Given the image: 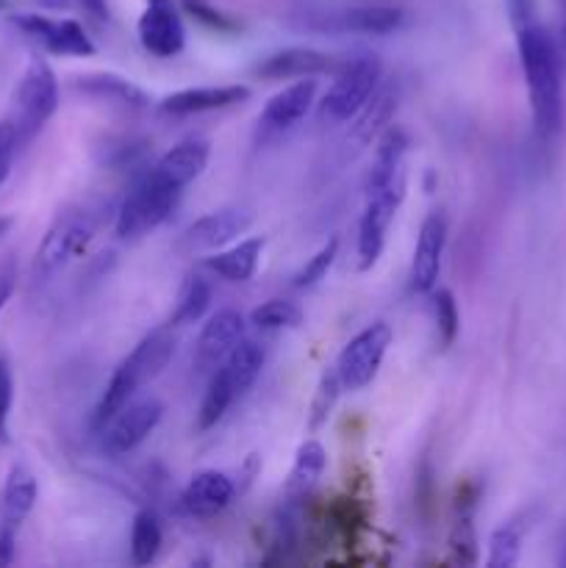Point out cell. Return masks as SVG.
<instances>
[{
    "label": "cell",
    "mask_w": 566,
    "mask_h": 568,
    "mask_svg": "<svg viewBox=\"0 0 566 568\" xmlns=\"http://www.w3.org/2000/svg\"><path fill=\"white\" fill-rule=\"evenodd\" d=\"M511 26L516 33L522 75H525L527 98H530L533 122L544 139L555 136L560 128V64L553 33L538 20L533 0H508Z\"/></svg>",
    "instance_id": "6da1fadb"
},
{
    "label": "cell",
    "mask_w": 566,
    "mask_h": 568,
    "mask_svg": "<svg viewBox=\"0 0 566 568\" xmlns=\"http://www.w3.org/2000/svg\"><path fill=\"white\" fill-rule=\"evenodd\" d=\"M172 327H161V331L148 333L125 358L114 369V375L105 383V392L100 394V403L92 414L94 430H103L109 419H114L150 381L161 375L170 364L172 353H175V338H172Z\"/></svg>",
    "instance_id": "7a4b0ae2"
},
{
    "label": "cell",
    "mask_w": 566,
    "mask_h": 568,
    "mask_svg": "<svg viewBox=\"0 0 566 568\" xmlns=\"http://www.w3.org/2000/svg\"><path fill=\"white\" fill-rule=\"evenodd\" d=\"M297 17L305 31L386 37L403 26L405 9L394 0H327L305 6Z\"/></svg>",
    "instance_id": "3957f363"
},
{
    "label": "cell",
    "mask_w": 566,
    "mask_h": 568,
    "mask_svg": "<svg viewBox=\"0 0 566 568\" xmlns=\"http://www.w3.org/2000/svg\"><path fill=\"white\" fill-rule=\"evenodd\" d=\"M181 194V189L166 183L153 166L144 170L142 175L131 183L128 194L122 197L120 209H117V236L137 239L155 231V227H161L170 220L172 211H175Z\"/></svg>",
    "instance_id": "277c9868"
},
{
    "label": "cell",
    "mask_w": 566,
    "mask_h": 568,
    "mask_svg": "<svg viewBox=\"0 0 566 568\" xmlns=\"http://www.w3.org/2000/svg\"><path fill=\"white\" fill-rule=\"evenodd\" d=\"M94 233H98V222L87 211H67V214L55 216V222L39 242L37 255H33L37 281H50L61 270H67L72 261L87 255V250L94 242Z\"/></svg>",
    "instance_id": "5b68a950"
},
{
    "label": "cell",
    "mask_w": 566,
    "mask_h": 568,
    "mask_svg": "<svg viewBox=\"0 0 566 568\" xmlns=\"http://www.w3.org/2000/svg\"><path fill=\"white\" fill-rule=\"evenodd\" d=\"M381 78L383 67L375 55H355V59L342 61V67L336 70V81L322 98L320 114L327 122L355 120L364 105L375 98Z\"/></svg>",
    "instance_id": "8992f818"
},
{
    "label": "cell",
    "mask_w": 566,
    "mask_h": 568,
    "mask_svg": "<svg viewBox=\"0 0 566 568\" xmlns=\"http://www.w3.org/2000/svg\"><path fill=\"white\" fill-rule=\"evenodd\" d=\"M55 109H59V81H55V72L50 70L48 61L33 55L14 89V116H11V122H14L20 144L31 142L48 125Z\"/></svg>",
    "instance_id": "52a82bcc"
},
{
    "label": "cell",
    "mask_w": 566,
    "mask_h": 568,
    "mask_svg": "<svg viewBox=\"0 0 566 568\" xmlns=\"http://www.w3.org/2000/svg\"><path fill=\"white\" fill-rule=\"evenodd\" d=\"M405 200V175L383 183V186L366 189L364 214L358 222V266L372 270L386 247V233L397 216Z\"/></svg>",
    "instance_id": "ba28073f"
},
{
    "label": "cell",
    "mask_w": 566,
    "mask_h": 568,
    "mask_svg": "<svg viewBox=\"0 0 566 568\" xmlns=\"http://www.w3.org/2000/svg\"><path fill=\"white\" fill-rule=\"evenodd\" d=\"M392 327L386 322H372L364 331L355 333L344 349L338 353L336 375L342 381L344 392H361L370 386L381 372L383 358H386L388 347H392Z\"/></svg>",
    "instance_id": "9c48e42d"
},
{
    "label": "cell",
    "mask_w": 566,
    "mask_h": 568,
    "mask_svg": "<svg viewBox=\"0 0 566 568\" xmlns=\"http://www.w3.org/2000/svg\"><path fill=\"white\" fill-rule=\"evenodd\" d=\"M316 89L320 87H316L314 78H297L294 83L283 87L281 92L272 94L264 109H261L259 125H255L261 142H272V139H281L289 131H294L314 105Z\"/></svg>",
    "instance_id": "30bf717a"
},
{
    "label": "cell",
    "mask_w": 566,
    "mask_h": 568,
    "mask_svg": "<svg viewBox=\"0 0 566 568\" xmlns=\"http://www.w3.org/2000/svg\"><path fill=\"white\" fill-rule=\"evenodd\" d=\"M137 33L142 48L155 59H172L186 44L181 3L178 0H148L139 14Z\"/></svg>",
    "instance_id": "8fae6325"
},
{
    "label": "cell",
    "mask_w": 566,
    "mask_h": 568,
    "mask_svg": "<svg viewBox=\"0 0 566 568\" xmlns=\"http://www.w3.org/2000/svg\"><path fill=\"white\" fill-rule=\"evenodd\" d=\"M17 28L28 39L44 48L53 55H72V59H87L94 55V42L89 39L87 28L78 20H53L42 14H14L11 17Z\"/></svg>",
    "instance_id": "7c38bea8"
},
{
    "label": "cell",
    "mask_w": 566,
    "mask_h": 568,
    "mask_svg": "<svg viewBox=\"0 0 566 568\" xmlns=\"http://www.w3.org/2000/svg\"><path fill=\"white\" fill-rule=\"evenodd\" d=\"M161 416H164V405L155 397L131 399L109 425L100 430L103 436V453L109 455H128L159 427Z\"/></svg>",
    "instance_id": "4fadbf2b"
},
{
    "label": "cell",
    "mask_w": 566,
    "mask_h": 568,
    "mask_svg": "<svg viewBox=\"0 0 566 568\" xmlns=\"http://www.w3.org/2000/svg\"><path fill=\"white\" fill-rule=\"evenodd\" d=\"M253 225V214L247 209H220L211 214L194 220L186 231L181 233L178 247L183 253H216V250L228 247L236 242L239 236L250 231Z\"/></svg>",
    "instance_id": "5bb4252c"
},
{
    "label": "cell",
    "mask_w": 566,
    "mask_h": 568,
    "mask_svg": "<svg viewBox=\"0 0 566 568\" xmlns=\"http://www.w3.org/2000/svg\"><path fill=\"white\" fill-rule=\"evenodd\" d=\"M444 244H447V222L438 211H433L422 222L414 255H411L408 288L414 294H427L436 288L438 275H442Z\"/></svg>",
    "instance_id": "9a60e30c"
},
{
    "label": "cell",
    "mask_w": 566,
    "mask_h": 568,
    "mask_svg": "<svg viewBox=\"0 0 566 568\" xmlns=\"http://www.w3.org/2000/svg\"><path fill=\"white\" fill-rule=\"evenodd\" d=\"M236 483L231 475L216 469L198 471L178 497V510L189 519H214L236 499Z\"/></svg>",
    "instance_id": "2e32d148"
},
{
    "label": "cell",
    "mask_w": 566,
    "mask_h": 568,
    "mask_svg": "<svg viewBox=\"0 0 566 568\" xmlns=\"http://www.w3.org/2000/svg\"><path fill=\"white\" fill-rule=\"evenodd\" d=\"M250 98V89L244 83H225V87H192L181 92L166 94L159 103V114L164 116H192L209 114V111L231 109Z\"/></svg>",
    "instance_id": "e0dca14e"
},
{
    "label": "cell",
    "mask_w": 566,
    "mask_h": 568,
    "mask_svg": "<svg viewBox=\"0 0 566 568\" xmlns=\"http://www.w3.org/2000/svg\"><path fill=\"white\" fill-rule=\"evenodd\" d=\"M244 338V320L239 311H216L209 322L203 325L198 338V355H194V364L200 372H214L228 355L233 353L239 342Z\"/></svg>",
    "instance_id": "ac0fdd59"
},
{
    "label": "cell",
    "mask_w": 566,
    "mask_h": 568,
    "mask_svg": "<svg viewBox=\"0 0 566 568\" xmlns=\"http://www.w3.org/2000/svg\"><path fill=\"white\" fill-rule=\"evenodd\" d=\"M338 61L333 55L322 53L316 48H286L277 50V53L266 55L255 72L261 78H270V81H297V78H316L322 72H336Z\"/></svg>",
    "instance_id": "d6986e66"
},
{
    "label": "cell",
    "mask_w": 566,
    "mask_h": 568,
    "mask_svg": "<svg viewBox=\"0 0 566 568\" xmlns=\"http://www.w3.org/2000/svg\"><path fill=\"white\" fill-rule=\"evenodd\" d=\"M327 466V453L316 438H309V442L300 444L297 455H294L292 471H289L286 488H283V508L294 510L305 503V499L314 494L316 483L322 480Z\"/></svg>",
    "instance_id": "ffe728a7"
},
{
    "label": "cell",
    "mask_w": 566,
    "mask_h": 568,
    "mask_svg": "<svg viewBox=\"0 0 566 568\" xmlns=\"http://www.w3.org/2000/svg\"><path fill=\"white\" fill-rule=\"evenodd\" d=\"M39 486L33 471L26 464H14L6 471L3 488H0V525L20 530L22 521L31 516L37 505Z\"/></svg>",
    "instance_id": "44dd1931"
},
{
    "label": "cell",
    "mask_w": 566,
    "mask_h": 568,
    "mask_svg": "<svg viewBox=\"0 0 566 568\" xmlns=\"http://www.w3.org/2000/svg\"><path fill=\"white\" fill-rule=\"evenodd\" d=\"M211 148L205 139H183L175 148L166 150L159 161L153 164V170L164 178L166 183H172L175 189H186L189 183L198 181L203 175L205 164H209Z\"/></svg>",
    "instance_id": "7402d4cb"
},
{
    "label": "cell",
    "mask_w": 566,
    "mask_h": 568,
    "mask_svg": "<svg viewBox=\"0 0 566 568\" xmlns=\"http://www.w3.org/2000/svg\"><path fill=\"white\" fill-rule=\"evenodd\" d=\"M264 236H250L242 242L222 247L205 258V270L214 272L216 277L228 283H244L255 275L261 264V253H264Z\"/></svg>",
    "instance_id": "603a6c76"
},
{
    "label": "cell",
    "mask_w": 566,
    "mask_h": 568,
    "mask_svg": "<svg viewBox=\"0 0 566 568\" xmlns=\"http://www.w3.org/2000/svg\"><path fill=\"white\" fill-rule=\"evenodd\" d=\"M75 92L87 94V98H98L105 100V103L122 105V109L131 111H142L148 109V94L137 87L128 78L114 75V72H89V75H81L72 81Z\"/></svg>",
    "instance_id": "cb8c5ba5"
},
{
    "label": "cell",
    "mask_w": 566,
    "mask_h": 568,
    "mask_svg": "<svg viewBox=\"0 0 566 568\" xmlns=\"http://www.w3.org/2000/svg\"><path fill=\"white\" fill-rule=\"evenodd\" d=\"M408 133L397 125H388L386 131L381 133V139H377L375 159H372L370 178H366V189L383 186V183L405 175V155H408Z\"/></svg>",
    "instance_id": "d4e9b609"
},
{
    "label": "cell",
    "mask_w": 566,
    "mask_h": 568,
    "mask_svg": "<svg viewBox=\"0 0 566 568\" xmlns=\"http://www.w3.org/2000/svg\"><path fill=\"white\" fill-rule=\"evenodd\" d=\"M477 497H481V488L475 483H466L464 488H458V497H455V519H453V532H449V549L455 552V558L461 564H475L477 560V538H475V508Z\"/></svg>",
    "instance_id": "484cf974"
},
{
    "label": "cell",
    "mask_w": 566,
    "mask_h": 568,
    "mask_svg": "<svg viewBox=\"0 0 566 568\" xmlns=\"http://www.w3.org/2000/svg\"><path fill=\"white\" fill-rule=\"evenodd\" d=\"M239 397H242V394H239L236 383H233V377L228 375L225 366H216L209 377V388H205L203 394V403H200V414H198L200 430H211V427L220 425L222 416L228 414V408H231Z\"/></svg>",
    "instance_id": "4316f807"
},
{
    "label": "cell",
    "mask_w": 566,
    "mask_h": 568,
    "mask_svg": "<svg viewBox=\"0 0 566 568\" xmlns=\"http://www.w3.org/2000/svg\"><path fill=\"white\" fill-rule=\"evenodd\" d=\"M161 541H164V532H161V521L155 516V510L144 508L133 516L131 527V560L133 566H150L161 552Z\"/></svg>",
    "instance_id": "83f0119b"
},
{
    "label": "cell",
    "mask_w": 566,
    "mask_h": 568,
    "mask_svg": "<svg viewBox=\"0 0 566 568\" xmlns=\"http://www.w3.org/2000/svg\"><path fill=\"white\" fill-rule=\"evenodd\" d=\"M211 305V286L203 275H189L183 281L181 292H178V303L175 311L170 316V327H183V325H194L205 316Z\"/></svg>",
    "instance_id": "f1b7e54d"
},
{
    "label": "cell",
    "mask_w": 566,
    "mask_h": 568,
    "mask_svg": "<svg viewBox=\"0 0 566 568\" xmlns=\"http://www.w3.org/2000/svg\"><path fill=\"white\" fill-rule=\"evenodd\" d=\"M522 541H525V527L519 521H508V525L497 527L488 538V558L486 564L492 568H511L519 564Z\"/></svg>",
    "instance_id": "f546056e"
},
{
    "label": "cell",
    "mask_w": 566,
    "mask_h": 568,
    "mask_svg": "<svg viewBox=\"0 0 566 568\" xmlns=\"http://www.w3.org/2000/svg\"><path fill=\"white\" fill-rule=\"evenodd\" d=\"M255 327L261 331H283V327H297L303 322V308L292 300H266L250 314Z\"/></svg>",
    "instance_id": "4dcf8cb0"
},
{
    "label": "cell",
    "mask_w": 566,
    "mask_h": 568,
    "mask_svg": "<svg viewBox=\"0 0 566 568\" xmlns=\"http://www.w3.org/2000/svg\"><path fill=\"white\" fill-rule=\"evenodd\" d=\"M433 320H436V331H438V344L444 349L458 338L461 331V314H458V303H455L453 292L447 288H438L433 294Z\"/></svg>",
    "instance_id": "1f68e13d"
},
{
    "label": "cell",
    "mask_w": 566,
    "mask_h": 568,
    "mask_svg": "<svg viewBox=\"0 0 566 568\" xmlns=\"http://www.w3.org/2000/svg\"><path fill=\"white\" fill-rule=\"evenodd\" d=\"M338 247H342V242H338L336 236H333L331 242L322 244V247L316 250V253L311 255L309 261H305L303 270H300L297 275H294V288H311V286H316V283H320L322 277H325L327 272H331L333 261L338 258Z\"/></svg>",
    "instance_id": "d6a6232c"
},
{
    "label": "cell",
    "mask_w": 566,
    "mask_h": 568,
    "mask_svg": "<svg viewBox=\"0 0 566 568\" xmlns=\"http://www.w3.org/2000/svg\"><path fill=\"white\" fill-rule=\"evenodd\" d=\"M178 3H181V9L186 11V14H192L200 26L209 28V31H216V33L242 31V26H239L231 14H225L222 9H216V6L209 3V0H178Z\"/></svg>",
    "instance_id": "836d02e7"
},
{
    "label": "cell",
    "mask_w": 566,
    "mask_h": 568,
    "mask_svg": "<svg viewBox=\"0 0 566 568\" xmlns=\"http://www.w3.org/2000/svg\"><path fill=\"white\" fill-rule=\"evenodd\" d=\"M342 381H338L336 369L331 372H322L320 377V386H316V394H314V403H311V430H316V427H322L327 422V416H331L333 405H336L338 394H342Z\"/></svg>",
    "instance_id": "e575fe53"
},
{
    "label": "cell",
    "mask_w": 566,
    "mask_h": 568,
    "mask_svg": "<svg viewBox=\"0 0 566 568\" xmlns=\"http://www.w3.org/2000/svg\"><path fill=\"white\" fill-rule=\"evenodd\" d=\"M11 403H14V377L9 361L0 358V442H9Z\"/></svg>",
    "instance_id": "d590c367"
},
{
    "label": "cell",
    "mask_w": 566,
    "mask_h": 568,
    "mask_svg": "<svg viewBox=\"0 0 566 568\" xmlns=\"http://www.w3.org/2000/svg\"><path fill=\"white\" fill-rule=\"evenodd\" d=\"M17 148H20V136H17L14 122L11 120L0 122V186H3L6 178H9Z\"/></svg>",
    "instance_id": "8d00e7d4"
},
{
    "label": "cell",
    "mask_w": 566,
    "mask_h": 568,
    "mask_svg": "<svg viewBox=\"0 0 566 568\" xmlns=\"http://www.w3.org/2000/svg\"><path fill=\"white\" fill-rule=\"evenodd\" d=\"M259 471H261V458H259V455H250V458L244 460L242 466H239V475L233 477V483H236V494H239V497H242V494L247 491L250 486H253V480H255V477H259Z\"/></svg>",
    "instance_id": "74e56055"
},
{
    "label": "cell",
    "mask_w": 566,
    "mask_h": 568,
    "mask_svg": "<svg viewBox=\"0 0 566 568\" xmlns=\"http://www.w3.org/2000/svg\"><path fill=\"white\" fill-rule=\"evenodd\" d=\"M17 552V530L0 525V568L14 564Z\"/></svg>",
    "instance_id": "f35d334b"
},
{
    "label": "cell",
    "mask_w": 566,
    "mask_h": 568,
    "mask_svg": "<svg viewBox=\"0 0 566 568\" xmlns=\"http://www.w3.org/2000/svg\"><path fill=\"white\" fill-rule=\"evenodd\" d=\"M14 281H17L14 270H3V272H0V314H3L6 303H9L11 294H14Z\"/></svg>",
    "instance_id": "ab89813d"
},
{
    "label": "cell",
    "mask_w": 566,
    "mask_h": 568,
    "mask_svg": "<svg viewBox=\"0 0 566 568\" xmlns=\"http://www.w3.org/2000/svg\"><path fill=\"white\" fill-rule=\"evenodd\" d=\"M78 3H81L83 11L92 14L94 20H109V0H78Z\"/></svg>",
    "instance_id": "60d3db41"
},
{
    "label": "cell",
    "mask_w": 566,
    "mask_h": 568,
    "mask_svg": "<svg viewBox=\"0 0 566 568\" xmlns=\"http://www.w3.org/2000/svg\"><path fill=\"white\" fill-rule=\"evenodd\" d=\"M11 227H14V220H11V216H0V242H3V239L9 236Z\"/></svg>",
    "instance_id": "b9f144b4"
},
{
    "label": "cell",
    "mask_w": 566,
    "mask_h": 568,
    "mask_svg": "<svg viewBox=\"0 0 566 568\" xmlns=\"http://www.w3.org/2000/svg\"><path fill=\"white\" fill-rule=\"evenodd\" d=\"M42 6H50V9H61V6H67L70 0H39Z\"/></svg>",
    "instance_id": "7bdbcfd3"
},
{
    "label": "cell",
    "mask_w": 566,
    "mask_h": 568,
    "mask_svg": "<svg viewBox=\"0 0 566 568\" xmlns=\"http://www.w3.org/2000/svg\"><path fill=\"white\" fill-rule=\"evenodd\" d=\"M0 3H3V0H0Z\"/></svg>",
    "instance_id": "ee69618b"
}]
</instances>
